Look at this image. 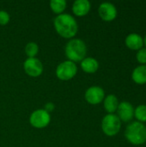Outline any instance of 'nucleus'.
I'll return each instance as SVG.
<instances>
[{"label": "nucleus", "instance_id": "17", "mask_svg": "<svg viewBox=\"0 0 146 147\" xmlns=\"http://www.w3.org/2000/svg\"><path fill=\"white\" fill-rule=\"evenodd\" d=\"M134 116L139 122L141 123L146 122V105L145 104L139 105L134 109Z\"/></svg>", "mask_w": 146, "mask_h": 147}, {"label": "nucleus", "instance_id": "20", "mask_svg": "<svg viewBox=\"0 0 146 147\" xmlns=\"http://www.w3.org/2000/svg\"><path fill=\"white\" fill-rule=\"evenodd\" d=\"M9 15L5 10H0V25L4 26L9 23Z\"/></svg>", "mask_w": 146, "mask_h": 147}, {"label": "nucleus", "instance_id": "10", "mask_svg": "<svg viewBox=\"0 0 146 147\" xmlns=\"http://www.w3.org/2000/svg\"><path fill=\"white\" fill-rule=\"evenodd\" d=\"M117 116L120 121L128 122L134 117V108L129 102H121L117 109Z\"/></svg>", "mask_w": 146, "mask_h": 147}, {"label": "nucleus", "instance_id": "5", "mask_svg": "<svg viewBox=\"0 0 146 147\" xmlns=\"http://www.w3.org/2000/svg\"><path fill=\"white\" fill-rule=\"evenodd\" d=\"M77 73V66L76 63L65 60L61 62L56 69V76L62 81H68L72 79Z\"/></svg>", "mask_w": 146, "mask_h": 147}, {"label": "nucleus", "instance_id": "6", "mask_svg": "<svg viewBox=\"0 0 146 147\" xmlns=\"http://www.w3.org/2000/svg\"><path fill=\"white\" fill-rule=\"evenodd\" d=\"M50 121L51 115L45 109H37L34 111L29 117L31 126L35 128H44L49 125Z\"/></svg>", "mask_w": 146, "mask_h": 147}, {"label": "nucleus", "instance_id": "22", "mask_svg": "<svg viewBox=\"0 0 146 147\" xmlns=\"http://www.w3.org/2000/svg\"><path fill=\"white\" fill-rule=\"evenodd\" d=\"M144 45L145 46V48H146V35H145V37L144 38Z\"/></svg>", "mask_w": 146, "mask_h": 147}, {"label": "nucleus", "instance_id": "12", "mask_svg": "<svg viewBox=\"0 0 146 147\" xmlns=\"http://www.w3.org/2000/svg\"><path fill=\"white\" fill-rule=\"evenodd\" d=\"M91 8V4L88 0H77L73 3L72 11L77 16H86Z\"/></svg>", "mask_w": 146, "mask_h": 147}, {"label": "nucleus", "instance_id": "7", "mask_svg": "<svg viewBox=\"0 0 146 147\" xmlns=\"http://www.w3.org/2000/svg\"><path fill=\"white\" fill-rule=\"evenodd\" d=\"M23 67L25 72L32 78H37L40 76L43 72V65L36 57L28 58L24 61Z\"/></svg>", "mask_w": 146, "mask_h": 147}, {"label": "nucleus", "instance_id": "21", "mask_svg": "<svg viewBox=\"0 0 146 147\" xmlns=\"http://www.w3.org/2000/svg\"><path fill=\"white\" fill-rule=\"evenodd\" d=\"M53 109H54V105H53V103H52V102H48V103H46V105L45 106V109H44L49 113L50 111H52V110H53Z\"/></svg>", "mask_w": 146, "mask_h": 147}, {"label": "nucleus", "instance_id": "3", "mask_svg": "<svg viewBox=\"0 0 146 147\" xmlns=\"http://www.w3.org/2000/svg\"><path fill=\"white\" fill-rule=\"evenodd\" d=\"M87 47L81 39H72L65 46V55L70 61L81 62L86 56Z\"/></svg>", "mask_w": 146, "mask_h": 147}, {"label": "nucleus", "instance_id": "1", "mask_svg": "<svg viewBox=\"0 0 146 147\" xmlns=\"http://www.w3.org/2000/svg\"><path fill=\"white\" fill-rule=\"evenodd\" d=\"M53 25L56 32L63 38H73L78 30V25L75 18L69 14H61L55 17Z\"/></svg>", "mask_w": 146, "mask_h": 147}, {"label": "nucleus", "instance_id": "8", "mask_svg": "<svg viewBox=\"0 0 146 147\" xmlns=\"http://www.w3.org/2000/svg\"><path fill=\"white\" fill-rule=\"evenodd\" d=\"M84 96L88 103L91 105H97L104 100L105 92L100 86H91L87 89Z\"/></svg>", "mask_w": 146, "mask_h": 147}, {"label": "nucleus", "instance_id": "14", "mask_svg": "<svg viewBox=\"0 0 146 147\" xmlns=\"http://www.w3.org/2000/svg\"><path fill=\"white\" fill-rule=\"evenodd\" d=\"M81 68L86 73H95L99 68L98 61L91 57L84 58L81 62Z\"/></svg>", "mask_w": 146, "mask_h": 147}, {"label": "nucleus", "instance_id": "16", "mask_svg": "<svg viewBox=\"0 0 146 147\" xmlns=\"http://www.w3.org/2000/svg\"><path fill=\"white\" fill-rule=\"evenodd\" d=\"M66 4L67 3L65 0H52L50 2V8L53 13L59 16L65 11L66 8Z\"/></svg>", "mask_w": 146, "mask_h": 147}, {"label": "nucleus", "instance_id": "4", "mask_svg": "<svg viewBox=\"0 0 146 147\" xmlns=\"http://www.w3.org/2000/svg\"><path fill=\"white\" fill-rule=\"evenodd\" d=\"M121 128V121L114 114H108L102 121V132L109 137L116 135Z\"/></svg>", "mask_w": 146, "mask_h": 147}, {"label": "nucleus", "instance_id": "18", "mask_svg": "<svg viewBox=\"0 0 146 147\" xmlns=\"http://www.w3.org/2000/svg\"><path fill=\"white\" fill-rule=\"evenodd\" d=\"M39 53V47L34 42H28L25 47V53L28 58H35Z\"/></svg>", "mask_w": 146, "mask_h": 147}, {"label": "nucleus", "instance_id": "15", "mask_svg": "<svg viewBox=\"0 0 146 147\" xmlns=\"http://www.w3.org/2000/svg\"><path fill=\"white\" fill-rule=\"evenodd\" d=\"M104 109L108 114H114L115 111H117L118 106H119V101L115 95L110 94L105 96L104 98Z\"/></svg>", "mask_w": 146, "mask_h": 147}, {"label": "nucleus", "instance_id": "9", "mask_svg": "<svg viewBox=\"0 0 146 147\" xmlns=\"http://www.w3.org/2000/svg\"><path fill=\"white\" fill-rule=\"evenodd\" d=\"M98 14L103 21L112 22L117 16V9L113 3L105 2L100 4L98 8Z\"/></svg>", "mask_w": 146, "mask_h": 147}, {"label": "nucleus", "instance_id": "19", "mask_svg": "<svg viewBox=\"0 0 146 147\" xmlns=\"http://www.w3.org/2000/svg\"><path fill=\"white\" fill-rule=\"evenodd\" d=\"M136 59L138 62L141 65H146V48L142 47L139 49L136 54Z\"/></svg>", "mask_w": 146, "mask_h": 147}, {"label": "nucleus", "instance_id": "13", "mask_svg": "<svg viewBox=\"0 0 146 147\" xmlns=\"http://www.w3.org/2000/svg\"><path fill=\"white\" fill-rule=\"evenodd\" d=\"M133 81L139 85L146 84V65H141L136 67L132 72Z\"/></svg>", "mask_w": 146, "mask_h": 147}, {"label": "nucleus", "instance_id": "11", "mask_svg": "<svg viewBox=\"0 0 146 147\" xmlns=\"http://www.w3.org/2000/svg\"><path fill=\"white\" fill-rule=\"evenodd\" d=\"M125 43L127 48L133 51H139L144 47V38L139 34L132 33L126 37Z\"/></svg>", "mask_w": 146, "mask_h": 147}, {"label": "nucleus", "instance_id": "2", "mask_svg": "<svg viewBox=\"0 0 146 147\" xmlns=\"http://www.w3.org/2000/svg\"><path fill=\"white\" fill-rule=\"evenodd\" d=\"M125 137L132 145L141 146L146 142V127L141 122L133 121L126 127Z\"/></svg>", "mask_w": 146, "mask_h": 147}]
</instances>
